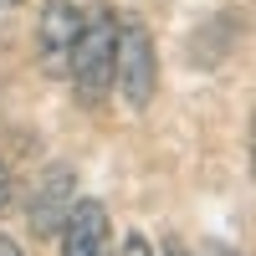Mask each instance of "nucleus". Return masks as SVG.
Masks as SVG:
<instances>
[{
    "label": "nucleus",
    "mask_w": 256,
    "mask_h": 256,
    "mask_svg": "<svg viewBox=\"0 0 256 256\" xmlns=\"http://www.w3.org/2000/svg\"><path fill=\"white\" fill-rule=\"evenodd\" d=\"M72 88H77V102L82 108H98L108 88L118 82V20L113 16H92L88 26H82V41L72 52Z\"/></svg>",
    "instance_id": "nucleus-1"
},
{
    "label": "nucleus",
    "mask_w": 256,
    "mask_h": 256,
    "mask_svg": "<svg viewBox=\"0 0 256 256\" xmlns=\"http://www.w3.org/2000/svg\"><path fill=\"white\" fill-rule=\"evenodd\" d=\"M159 88V52L138 20H118V92L128 108H148Z\"/></svg>",
    "instance_id": "nucleus-2"
},
{
    "label": "nucleus",
    "mask_w": 256,
    "mask_h": 256,
    "mask_svg": "<svg viewBox=\"0 0 256 256\" xmlns=\"http://www.w3.org/2000/svg\"><path fill=\"white\" fill-rule=\"evenodd\" d=\"M82 26H88V16H82L72 0H46L41 6V20H36V56L41 67L52 77H62L72 67V52L82 41Z\"/></svg>",
    "instance_id": "nucleus-3"
},
{
    "label": "nucleus",
    "mask_w": 256,
    "mask_h": 256,
    "mask_svg": "<svg viewBox=\"0 0 256 256\" xmlns=\"http://www.w3.org/2000/svg\"><path fill=\"white\" fill-rule=\"evenodd\" d=\"M72 184H77V174L67 164H52L46 174L36 180V190H31V205H26V216H31V230L36 236H52V230H62L67 226V216H72Z\"/></svg>",
    "instance_id": "nucleus-4"
},
{
    "label": "nucleus",
    "mask_w": 256,
    "mask_h": 256,
    "mask_svg": "<svg viewBox=\"0 0 256 256\" xmlns=\"http://www.w3.org/2000/svg\"><path fill=\"white\" fill-rule=\"evenodd\" d=\"M108 246H113V220L102 200H77L62 226V256H108Z\"/></svg>",
    "instance_id": "nucleus-5"
},
{
    "label": "nucleus",
    "mask_w": 256,
    "mask_h": 256,
    "mask_svg": "<svg viewBox=\"0 0 256 256\" xmlns=\"http://www.w3.org/2000/svg\"><path fill=\"white\" fill-rule=\"evenodd\" d=\"M10 200H16V180H10V169L0 164V216L10 210Z\"/></svg>",
    "instance_id": "nucleus-6"
},
{
    "label": "nucleus",
    "mask_w": 256,
    "mask_h": 256,
    "mask_svg": "<svg viewBox=\"0 0 256 256\" xmlns=\"http://www.w3.org/2000/svg\"><path fill=\"white\" fill-rule=\"evenodd\" d=\"M123 256H154V246L144 241V230H134V236L123 241Z\"/></svg>",
    "instance_id": "nucleus-7"
},
{
    "label": "nucleus",
    "mask_w": 256,
    "mask_h": 256,
    "mask_svg": "<svg viewBox=\"0 0 256 256\" xmlns=\"http://www.w3.org/2000/svg\"><path fill=\"white\" fill-rule=\"evenodd\" d=\"M0 256H26V251H20V246H16L10 236H0Z\"/></svg>",
    "instance_id": "nucleus-8"
},
{
    "label": "nucleus",
    "mask_w": 256,
    "mask_h": 256,
    "mask_svg": "<svg viewBox=\"0 0 256 256\" xmlns=\"http://www.w3.org/2000/svg\"><path fill=\"white\" fill-rule=\"evenodd\" d=\"M251 180H256V118H251Z\"/></svg>",
    "instance_id": "nucleus-9"
},
{
    "label": "nucleus",
    "mask_w": 256,
    "mask_h": 256,
    "mask_svg": "<svg viewBox=\"0 0 256 256\" xmlns=\"http://www.w3.org/2000/svg\"><path fill=\"white\" fill-rule=\"evenodd\" d=\"M216 256H241V251H230V246H216Z\"/></svg>",
    "instance_id": "nucleus-10"
},
{
    "label": "nucleus",
    "mask_w": 256,
    "mask_h": 256,
    "mask_svg": "<svg viewBox=\"0 0 256 256\" xmlns=\"http://www.w3.org/2000/svg\"><path fill=\"white\" fill-rule=\"evenodd\" d=\"M0 6H20V0H0Z\"/></svg>",
    "instance_id": "nucleus-11"
},
{
    "label": "nucleus",
    "mask_w": 256,
    "mask_h": 256,
    "mask_svg": "<svg viewBox=\"0 0 256 256\" xmlns=\"http://www.w3.org/2000/svg\"><path fill=\"white\" fill-rule=\"evenodd\" d=\"M169 256H184V251H180V246H174V251H169Z\"/></svg>",
    "instance_id": "nucleus-12"
}]
</instances>
